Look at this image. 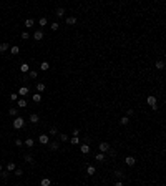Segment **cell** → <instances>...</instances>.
Instances as JSON below:
<instances>
[{"instance_id":"obj_4","label":"cell","mask_w":166,"mask_h":186,"mask_svg":"<svg viewBox=\"0 0 166 186\" xmlns=\"http://www.w3.org/2000/svg\"><path fill=\"white\" fill-rule=\"evenodd\" d=\"M48 148L52 149V151H56V149L60 148V143H58V141H50V145H48Z\"/></svg>"},{"instance_id":"obj_13","label":"cell","mask_w":166,"mask_h":186,"mask_svg":"<svg viewBox=\"0 0 166 186\" xmlns=\"http://www.w3.org/2000/svg\"><path fill=\"white\" fill-rule=\"evenodd\" d=\"M15 168H17V165H15V163H12V161H10V163H7V171H9V173L15 171Z\"/></svg>"},{"instance_id":"obj_12","label":"cell","mask_w":166,"mask_h":186,"mask_svg":"<svg viewBox=\"0 0 166 186\" xmlns=\"http://www.w3.org/2000/svg\"><path fill=\"white\" fill-rule=\"evenodd\" d=\"M38 141H40L42 145H46V143H48V135H40Z\"/></svg>"},{"instance_id":"obj_38","label":"cell","mask_w":166,"mask_h":186,"mask_svg":"<svg viewBox=\"0 0 166 186\" xmlns=\"http://www.w3.org/2000/svg\"><path fill=\"white\" fill-rule=\"evenodd\" d=\"M17 98H18L17 93H10V100H12V102H17Z\"/></svg>"},{"instance_id":"obj_11","label":"cell","mask_w":166,"mask_h":186,"mask_svg":"<svg viewBox=\"0 0 166 186\" xmlns=\"http://www.w3.org/2000/svg\"><path fill=\"white\" fill-rule=\"evenodd\" d=\"M33 38H35V40H42V38H43V32H42V30H37V32L33 33Z\"/></svg>"},{"instance_id":"obj_23","label":"cell","mask_w":166,"mask_h":186,"mask_svg":"<svg viewBox=\"0 0 166 186\" xmlns=\"http://www.w3.org/2000/svg\"><path fill=\"white\" fill-rule=\"evenodd\" d=\"M7 50H9V43H0V53L7 52Z\"/></svg>"},{"instance_id":"obj_20","label":"cell","mask_w":166,"mask_h":186,"mask_svg":"<svg viewBox=\"0 0 166 186\" xmlns=\"http://www.w3.org/2000/svg\"><path fill=\"white\" fill-rule=\"evenodd\" d=\"M38 120H40V116H38V115H35V113H33V115H30V121H32V123H38Z\"/></svg>"},{"instance_id":"obj_41","label":"cell","mask_w":166,"mask_h":186,"mask_svg":"<svg viewBox=\"0 0 166 186\" xmlns=\"http://www.w3.org/2000/svg\"><path fill=\"white\" fill-rule=\"evenodd\" d=\"M30 35H28V32H22V40H28Z\"/></svg>"},{"instance_id":"obj_22","label":"cell","mask_w":166,"mask_h":186,"mask_svg":"<svg viewBox=\"0 0 166 186\" xmlns=\"http://www.w3.org/2000/svg\"><path fill=\"white\" fill-rule=\"evenodd\" d=\"M23 159H25L27 163H30V165H33V156H32V155H25Z\"/></svg>"},{"instance_id":"obj_31","label":"cell","mask_w":166,"mask_h":186,"mask_svg":"<svg viewBox=\"0 0 166 186\" xmlns=\"http://www.w3.org/2000/svg\"><path fill=\"white\" fill-rule=\"evenodd\" d=\"M13 173H15V176H22V175H23V169H22V168H15Z\"/></svg>"},{"instance_id":"obj_18","label":"cell","mask_w":166,"mask_h":186,"mask_svg":"<svg viewBox=\"0 0 166 186\" xmlns=\"http://www.w3.org/2000/svg\"><path fill=\"white\" fill-rule=\"evenodd\" d=\"M32 98H33V102H35V103H40V102H42V95H40V93H35Z\"/></svg>"},{"instance_id":"obj_7","label":"cell","mask_w":166,"mask_h":186,"mask_svg":"<svg viewBox=\"0 0 166 186\" xmlns=\"http://www.w3.org/2000/svg\"><path fill=\"white\" fill-rule=\"evenodd\" d=\"M90 148H92V146H90V145H86V143H83L82 146H80V149H82V153H83V155L90 153Z\"/></svg>"},{"instance_id":"obj_24","label":"cell","mask_w":166,"mask_h":186,"mask_svg":"<svg viewBox=\"0 0 166 186\" xmlns=\"http://www.w3.org/2000/svg\"><path fill=\"white\" fill-rule=\"evenodd\" d=\"M156 68L158 70H163V68H165V62H163V60H158L156 62Z\"/></svg>"},{"instance_id":"obj_5","label":"cell","mask_w":166,"mask_h":186,"mask_svg":"<svg viewBox=\"0 0 166 186\" xmlns=\"http://www.w3.org/2000/svg\"><path fill=\"white\" fill-rule=\"evenodd\" d=\"M115 178H118V179H123V178H125V171H123V169H115Z\"/></svg>"},{"instance_id":"obj_10","label":"cell","mask_w":166,"mask_h":186,"mask_svg":"<svg viewBox=\"0 0 166 186\" xmlns=\"http://www.w3.org/2000/svg\"><path fill=\"white\" fill-rule=\"evenodd\" d=\"M55 15L58 17V19H63V15H65V9H56V12H55Z\"/></svg>"},{"instance_id":"obj_43","label":"cell","mask_w":166,"mask_h":186,"mask_svg":"<svg viewBox=\"0 0 166 186\" xmlns=\"http://www.w3.org/2000/svg\"><path fill=\"white\" fill-rule=\"evenodd\" d=\"M115 186H125V185H123V181L118 179V181H115Z\"/></svg>"},{"instance_id":"obj_15","label":"cell","mask_w":166,"mask_h":186,"mask_svg":"<svg viewBox=\"0 0 166 186\" xmlns=\"http://www.w3.org/2000/svg\"><path fill=\"white\" fill-rule=\"evenodd\" d=\"M33 145H35V141H33L32 138H27V140H25V146H27V148H32Z\"/></svg>"},{"instance_id":"obj_28","label":"cell","mask_w":166,"mask_h":186,"mask_svg":"<svg viewBox=\"0 0 166 186\" xmlns=\"http://www.w3.org/2000/svg\"><path fill=\"white\" fill-rule=\"evenodd\" d=\"M70 143H72V145H80V138H78V136H73V138L70 140Z\"/></svg>"},{"instance_id":"obj_29","label":"cell","mask_w":166,"mask_h":186,"mask_svg":"<svg viewBox=\"0 0 166 186\" xmlns=\"http://www.w3.org/2000/svg\"><path fill=\"white\" fill-rule=\"evenodd\" d=\"M40 68H42V70H48V68H50V63H48V62H42Z\"/></svg>"},{"instance_id":"obj_40","label":"cell","mask_w":166,"mask_h":186,"mask_svg":"<svg viewBox=\"0 0 166 186\" xmlns=\"http://www.w3.org/2000/svg\"><path fill=\"white\" fill-rule=\"evenodd\" d=\"M50 27H52V30H58V28H60V25H58V22H53Z\"/></svg>"},{"instance_id":"obj_25","label":"cell","mask_w":166,"mask_h":186,"mask_svg":"<svg viewBox=\"0 0 166 186\" xmlns=\"http://www.w3.org/2000/svg\"><path fill=\"white\" fill-rule=\"evenodd\" d=\"M40 186H50V178H43L42 183H40Z\"/></svg>"},{"instance_id":"obj_17","label":"cell","mask_w":166,"mask_h":186,"mask_svg":"<svg viewBox=\"0 0 166 186\" xmlns=\"http://www.w3.org/2000/svg\"><path fill=\"white\" fill-rule=\"evenodd\" d=\"M33 23H35V20H33V19H27V20H25V27H27V28L33 27Z\"/></svg>"},{"instance_id":"obj_9","label":"cell","mask_w":166,"mask_h":186,"mask_svg":"<svg viewBox=\"0 0 166 186\" xmlns=\"http://www.w3.org/2000/svg\"><path fill=\"white\" fill-rule=\"evenodd\" d=\"M20 72H22V73H28V72H30L28 63H22V65H20Z\"/></svg>"},{"instance_id":"obj_1","label":"cell","mask_w":166,"mask_h":186,"mask_svg":"<svg viewBox=\"0 0 166 186\" xmlns=\"http://www.w3.org/2000/svg\"><path fill=\"white\" fill-rule=\"evenodd\" d=\"M25 126V120L22 118V116H17L15 120H13V128L15 130H20V128H23Z\"/></svg>"},{"instance_id":"obj_35","label":"cell","mask_w":166,"mask_h":186,"mask_svg":"<svg viewBox=\"0 0 166 186\" xmlns=\"http://www.w3.org/2000/svg\"><path fill=\"white\" fill-rule=\"evenodd\" d=\"M0 176L3 178V179H7V178H9V171H3V169H2V171H0Z\"/></svg>"},{"instance_id":"obj_42","label":"cell","mask_w":166,"mask_h":186,"mask_svg":"<svg viewBox=\"0 0 166 186\" xmlns=\"http://www.w3.org/2000/svg\"><path fill=\"white\" fill-rule=\"evenodd\" d=\"M133 115H135V112H133V110H131V108H129L128 112H126V116H128V118H129V116H133Z\"/></svg>"},{"instance_id":"obj_45","label":"cell","mask_w":166,"mask_h":186,"mask_svg":"<svg viewBox=\"0 0 166 186\" xmlns=\"http://www.w3.org/2000/svg\"><path fill=\"white\" fill-rule=\"evenodd\" d=\"M78 133H80L78 130H73V131H72V135H73V136H78Z\"/></svg>"},{"instance_id":"obj_30","label":"cell","mask_w":166,"mask_h":186,"mask_svg":"<svg viewBox=\"0 0 166 186\" xmlns=\"http://www.w3.org/2000/svg\"><path fill=\"white\" fill-rule=\"evenodd\" d=\"M120 123H121V125H128L129 118H128V116H123V118H120Z\"/></svg>"},{"instance_id":"obj_16","label":"cell","mask_w":166,"mask_h":186,"mask_svg":"<svg viewBox=\"0 0 166 186\" xmlns=\"http://www.w3.org/2000/svg\"><path fill=\"white\" fill-rule=\"evenodd\" d=\"M66 23L68 25H75L76 23V17H66Z\"/></svg>"},{"instance_id":"obj_46","label":"cell","mask_w":166,"mask_h":186,"mask_svg":"<svg viewBox=\"0 0 166 186\" xmlns=\"http://www.w3.org/2000/svg\"><path fill=\"white\" fill-rule=\"evenodd\" d=\"M0 171H2V165H0Z\"/></svg>"},{"instance_id":"obj_44","label":"cell","mask_w":166,"mask_h":186,"mask_svg":"<svg viewBox=\"0 0 166 186\" xmlns=\"http://www.w3.org/2000/svg\"><path fill=\"white\" fill-rule=\"evenodd\" d=\"M15 145H17V146H22L23 143H22V140H15Z\"/></svg>"},{"instance_id":"obj_3","label":"cell","mask_w":166,"mask_h":186,"mask_svg":"<svg viewBox=\"0 0 166 186\" xmlns=\"http://www.w3.org/2000/svg\"><path fill=\"white\" fill-rule=\"evenodd\" d=\"M146 102H148V105H149L153 110H156V108H158V106H156V96H148Z\"/></svg>"},{"instance_id":"obj_36","label":"cell","mask_w":166,"mask_h":186,"mask_svg":"<svg viewBox=\"0 0 166 186\" xmlns=\"http://www.w3.org/2000/svg\"><path fill=\"white\" fill-rule=\"evenodd\" d=\"M28 76H30V78H37V72H35V70H30V72H28Z\"/></svg>"},{"instance_id":"obj_37","label":"cell","mask_w":166,"mask_h":186,"mask_svg":"<svg viewBox=\"0 0 166 186\" xmlns=\"http://www.w3.org/2000/svg\"><path fill=\"white\" fill-rule=\"evenodd\" d=\"M106 153H108L110 156H116V149H113V148H110L108 151H106Z\"/></svg>"},{"instance_id":"obj_19","label":"cell","mask_w":166,"mask_h":186,"mask_svg":"<svg viewBox=\"0 0 166 186\" xmlns=\"http://www.w3.org/2000/svg\"><path fill=\"white\" fill-rule=\"evenodd\" d=\"M95 171H96V169H95V166H92V165H88V168H86V173H88L90 176H92V175H95Z\"/></svg>"},{"instance_id":"obj_21","label":"cell","mask_w":166,"mask_h":186,"mask_svg":"<svg viewBox=\"0 0 166 186\" xmlns=\"http://www.w3.org/2000/svg\"><path fill=\"white\" fill-rule=\"evenodd\" d=\"M17 106H18V108H25V106H27V102L22 98V100H18V102H17Z\"/></svg>"},{"instance_id":"obj_27","label":"cell","mask_w":166,"mask_h":186,"mask_svg":"<svg viewBox=\"0 0 166 186\" xmlns=\"http://www.w3.org/2000/svg\"><path fill=\"white\" fill-rule=\"evenodd\" d=\"M17 113H18V110H17V108H10V110H9V115H10V116H17Z\"/></svg>"},{"instance_id":"obj_26","label":"cell","mask_w":166,"mask_h":186,"mask_svg":"<svg viewBox=\"0 0 166 186\" xmlns=\"http://www.w3.org/2000/svg\"><path fill=\"white\" fill-rule=\"evenodd\" d=\"M46 22H48V20H46L45 17H42V19L38 20V25H40V27H45V25H46Z\"/></svg>"},{"instance_id":"obj_2","label":"cell","mask_w":166,"mask_h":186,"mask_svg":"<svg viewBox=\"0 0 166 186\" xmlns=\"http://www.w3.org/2000/svg\"><path fill=\"white\" fill-rule=\"evenodd\" d=\"M98 148H100V153H106V151H108L111 146H110V143L103 141V143H100V146H98Z\"/></svg>"},{"instance_id":"obj_8","label":"cell","mask_w":166,"mask_h":186,"mask_svg":"<svg viewBox=\"0 0 166 186\" xmlns=\"http://www.w3.org/2000/svg\"><path fill=\"white\" fill-rule=\"evenodd\" d=\"M125 163H126L128 166H133V165L136 163V159L133 158V156H126V158H125Z\"/></svg>"},{"instance_id":"obj_32","label":"cell","mask_w":166,"mask_h":186,"mask_svg":"<svg viewBox=\"0 0 166 186\" xmlns=\"http://www.w3.org/2000/svg\"><path fill=\"white\" fill-rule=\"evenodd\" d=\"M10 52H12V55H17V53L20 52V48H18V46H12V48H10Z\"/></svg>"},{"instance_id":"obj_14","label":"cell","mask_w":166,"mask_h":186,"mask_svg":"<svg viewBox=\"0 0 166 186\" xmlns=\"http://www.w3.org/2000/svg\"><path fill=\"white\" fill-rule=\"evenodd\" d=\"M95 159H96V161H100V163H103V161H105V153H98V155H96V156H95Z\"/></svg>"},{"instance_id":"obj_39","label":"cell","mask_w":166,"mask_h":186,"mask_svg":"<svg viewBox=\"0 0 166 186\" xmlns=\"http://www.w3.org/2000/svg\"><path fill=\"white\" fill-rule=\"evenodd\" d=\"M37 90L38 92H43V90H45V85L43 83H37Z\"/></svg>"},{"instance_id":"obj_34","label":"cell","mask_w":166,"mask_h":186,"mask_svg":"<svg viewBox=\"0 0 166 186\" xmlns=\"http://www.w3.org/2000/svg\"><path fill=\"white\" fill-rule=\"evenodd\" d=\"M60 141H62V143H65V141H68V136H66L65 133H62V135H60Z\"/></svg>"},{"instance_id":"obj_33","label":"cell","mask_w":166,"mask_h":186,"mask_svg":"<svg viewBox=\"0 0 166 186\" xmlns=\"http://www.w3.org/2000/svg\"><path fill=\"white\" fill-rule=\"evenodd\" d=\"M56 133H58V130H56L55 126H52V128H50V136H55Z\"/></svg>"},{"instance_id":"obj_6","label":"cell","mask_w":166,"mask_h":186,"mask_svg":"<svg viewBox=\"0 0 166 186\" xmlns=\"http://www.w3.org/2000/svg\"><path fill=\"white\" fill-rule=\"evenodd\" d=\"M28 93V86H20L18 92H17V95H20V96H25Z\"/></svg>"}]
</instances>
